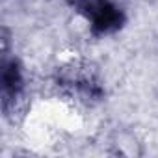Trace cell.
<instances>
[{"label": "cell", "mask_w": 158, "mask_h": 158, "mask_svg": "<svg viewBox=\"0 0 158 158\" xmlns=\"http://www.w3.org/2000/svg\"><path fill=\"white\" fill-rule=\"evenodd\" d=\"M78 6L95 32L108 34L121 26V11L110 0H78Z\"/></svg>", "instance_id": "6da1fadb"}]
</instances>
